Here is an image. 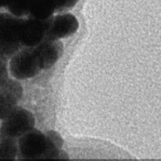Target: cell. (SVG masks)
Here are the masks:
<instances>
[{"instance_id": "1", "label": "cell", "mask_w": 161, "mask_h": 161, "mask_svg": "<svg viewBox=\"0 0 161 161\" xmlns=\"http://www.w3.org/2000/svg\"><path fill=\"white\" fill-rule=\"evenodd\" d=\"M24 18L10 13H0V58L8 60L20 48Z\"/></svg>"}, {"instance_id": "2", "label": "cell", "mask_w": 161, "mask_h": 161, "mask_svg": "<svg viewBox=\"0 0 161 161\" xmlns=\"http://www.w3.org/2000/svg\"><path fill=\"white\" fill-rule=\"evenodd\" d=\"M35 124L33 114L26 109L17 106L3 119L0 127V140H18L22 135L33 129Z\"/></svg>"}, {"instance_id": "3", "label": "cell", "mask_w": 161, "mask_h": 161, "mask_svg": "<svg viewBox=\"0 0 161 161\" xmlns=\"http://www.w3.org/2000/svg\"><path fill=\"white\" fill-rule=\"evenodd\" d=\"M9 69L16 79L31 78L42 69L40 65L34 47H27L19 50L10 59Z\"/></svg>"}, {"instance_id": "4", "label": "cell", "mask_w": 161, "mask_h": 161, "mask_svg": "<svg viewBox=\"0 0 161 161\" xmlns=\"http://www.w3.org/2000/svg\"><path fill=\"white\" fill-rule=\"evenodd\" d=\"M18 154L21 159H42L46 150L45 133L33 128L18 140Z\"/></svg>"}, {"instance_id": "5", "label": "cell", "mask_w": 161, "mask_h": 161, "mask_svg": "<svg viewBox=\"0 0 161 161\" xmlns=\"http://www.w3.org/2000/svg\"><path fill=\"white\" fill-rule=\"evenodd\" d=\"M50 25V18L39 19L28 16L25 19L21 31V45L34 47L41 43L47 36Z\"/></svg>"}, {"instance_id": "6", "label": "cell", "mask_w": 161, "mask_h": 161, "mask_svg": "<svg viewBox=\"0 0 161 161\" xmlns=\"http://www.w3.org/2000/svg\"><path fill=\"white\" fill-rule=\"evenodd\" d=\"M79 28L77 18L69 13H64L50 18V25L45 39L60 40L74 35Z\"/></svg>"}, {"instance_id": "7", "label": "cell", "mask_w": 161, "mask_h": 161, "mask_svg": "<svg viewBox=\"0 0 161 161\" xmlns=\"http://www.w3.org/2000/svg\"><path fill=\"white\" fill-rule=\"evenodd\" d=\"M23 91L21 83L11 79L0 87V119H4L18 106Z\"/></svg>"}, {"instance_id": "8", "label": "cell", "mask_w": 161, "mask_h": 161, "mask_svg": "<svg viewBox=\"0 0 161 161\" xmlns=\"http://www.w3.org/2000/svg\"><path fill=\"white\" fill-rule=\"evenodd\" d=\"M40 65L42 70H46L59 60L64 52V44L60 40L44 39L34 47Z\"/></svg>"}, {"instance_id": "9", "label": "cell", "mask_w": 161, "mask_h": 161, "mask_svg": "<svg viewBox=\"0 0 161 161\" xmlns=\"http://www.w3.org/2000/svg\"><path fill=\"white\" fill-rule=\"evenodd\" d=\"M56 13L53 0H31L29 15L39 19H47Z\"/></svg>"}, {"instance_id": "10", "label": "cell", "mask_w": 161, "mask_h": 161, "mask_svg": "<svg viewBox=\"0 0 161 161\" xmlns=\"http://www.w3.org/2000/svg\"><path fill=\"white\" fill-rule=\"evenodd\" d=\"M47 145L42 159L58 158L64 144L61 135L56 131L50 130L45 133Z\"/></svg>"}, {"instance_id": "11", "label": "cell", "mask_w": 161, "mask_h": 161, "mask_svg": "<svg viewBox=\"0 0 161 161\" xmlns=\"http://www.w3.org/2000/svg\"><path fill=\"white\" fill-rule=\"evenodd\" d=\"M31 0H8L6 8L8 11L18 17L29 15Z\"/></svg>"}, {"instance_id": "12", "label": "cell", "mask_w": 161, "mask_h": 161, "mask_svg": "<svg viewBox=\"0 0 161 161\" xmlns=\"http://www.w3.org/2000/svg\"><path fill=\"white\" fill-rule=\"evenodd\" d=\"M18 154V140H0V159H15Z\"/></svg>"}, {"instance_id": "13", "label": "cell", "mask_w": 161, "mask_h": 161, "mask_svg": "<svg viewBox=\"0 0 161 161\" xmlns=\"http://www.w3.org/2000/svg\"><path fill=\"white\" fill-rule=\"evenodd\" d=\"M56 6V13L65 12L72 9L79 0H53Z\"/></svg>"}, {"instance_id": "14", "label": "cell", "mask_w": 161, "mask_h": 161, "mask_svg": "<svg viewBox=\"0 0 161 161\" xmlns=\"http://www.w3.org/2000/svg\"><path fill=\"white\" fill-rule=\"evenodd\" d=\"M8 79L7 61L0 58V87L2 86Z\"/></svg>"}, {"instance_id": "15", "label": "cell", "mask_w": 161, "mask_h": 161, "mask_svg": "<svg viewBox=\"0 0 161 161\" xmlns=\"http://www.w3.org/2000/svg\"><path fill=\"white\" fill-rule=\"evenodd\" d=\"M8 0H0V8H6Z\"/></svg>"}]
</instances>
